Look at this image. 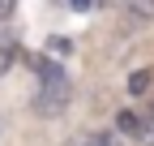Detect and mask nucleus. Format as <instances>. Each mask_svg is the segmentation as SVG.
Segmentation results:
<instances>
[{"mask_svg":"<svg viewBox=\"0 0 154 146\" xmlns=\"http://www.w3.org/2000/svg\"><path fill=\"white\" fill-rule=\"evenodd\" d=\"M73 103V82L56 60H38V90H34V112L38 116H64Z\"/></svg>","mask_w":154,"mask_h":146,"instance_id":"nucleus-1","label":"nucleus"},{"mask_svg":"<svg viewBox=\"0 0 154 146\" xmlns=\"http://www.w3.org/2000/svg\"><path fill=\"white\" fill-rule=\"evenodd\" d=\"M17 65V39L13 34H0V73H9Z\"/></svg>","mask_w":154,"mask_h":146,"instance_id":"nucleus-2","label":"nucleus"},{"mask_svg":"<svg viewBox=\"0 0 154 146\" xmlns=\"http://www.w3.org/2000/svg\"><path fill=\"white\" fill-rule=\"evenodd\" d=\"M77 146H120V142H116L111 133H86L82 142H77Z\"/></svg>","mask_w":154,"mask_h":146,"instance_id":"nucleus-3","label":"nucleus"},{"mask_svg":"<svg viewBox=\"0 0 154 146\" xmlns=\"http://www.w3.org/2000/svg\"><path fill=\"white\" fill-rule=\"evenodd\" d=\"M128 90H133V95H146V90H150V73H146V69L133 73V78H128Z\"/></svg>","mask_w":154,"mask_h":146,"instance_id":"nucleus-4","label":"nucleus"},{"mask_svg":"<svg viewBox=\"0 0 154 146\" xmlns=\"http://www.w3.org/2000/svg\"><path fill=\"white\" fill-rule=\"evenodd\" d=\"M128 5H133L137 17H154V0H128Z\"/></svg>","mask_w":154,"mask_h":146,"instance_id":"nucleus-5","label":"nucleus"},{"mask_svg":"<svg viewBox=\"0 0 154 146\" xmlns=\"http://www.w3.org/2000/svg\"><path fill=\"white\" fill-rule=\"evenodd\" d=\"M120 129H124V133H137L141 125H137V116H128V112H124V116H120Z\"/></svg>","mask_w":154,"mask_h":146,"instance_id":"nucleus-6","label":"nucleus"},{"mask_svg":"<svg viewBox=\"0 0 154 146\" xmlns=\"http://www.w3.org/2000/svg\"><path fill=\"white\" fill-rule=\"evenodd\" d=\"M13 9H17V0H0V22H9Z\"/></svg>","mask_w":154,"mask_h":146,"instance_id":"nucleus-7","label":"nucleus"}]
</instances>
